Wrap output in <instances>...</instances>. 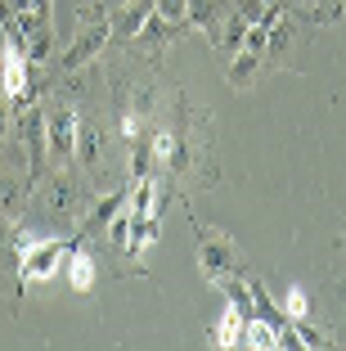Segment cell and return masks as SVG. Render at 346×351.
Listing matches in <instances>:
<instances>
[{
	"instance_id": "obj_6",
	"label": "cell",
	"mask_w": 346,
	"mask_h": 351,
	"mask_svg": "<svg viewBox=\"0 0 346 351\" xmlns=\"http://www.w3.org/2000/svg\"><path fill=\"white\" fill-rule=\"evenodd\" d=\"M63 275H68V289H72V293H95V279H99V270H95V257H90V252L72 243L68 257H63Z\"/></svg>"
},
{
	"instance_id": "obj_15",
	"label": "cell",
	"mask_w": 346,
	"mask_h": 351,
	"mask_svg": "<svg viewBox=\"0 0 346 351\" xmlns=\"http://www.w3.org/2000/svg\"><path fill=\"white\" fill-rule=\"evenodd\" d=\"M50 5H54V0H27V10H32L36 23H50Z\"/></svg>"
},
{
	"instance_id": "obj_4",
	"label": "cell",
	"mask_w": 346,
	"mask_h": 351,
	"mask_svg": "<svg viewBox=\"0 0 346 351\" xmlns=\"http://www.w3.org/2000/svg\"><path fill=\"white\" fill-rule=\"evenodd\" d=\"M112 41V27H108V19H99V23H86L82 27V36L63 50V59H59V68L63 73H77V68H86V63L95 59V54L103 50V45Z\"/></svg>"
},
{
	"instance_id": "obj_3",
	"label": "cell",
	"mask_w": 346,
	"mask_h": 351,
	"mask_svg": "<svg viewBox=\"0 0 346 351\" xmlns=\"http://www.w3.org/2000/svg\"><path fill=\"white\" fill-rule=\"evenodd\" d=\"M77 131H82V122H77L72 108H50L45 113V149L54 154V162L77 158Z\"/></svg>"
},
{
	"instance_id": "obj_9",
	"label": "cell",
	"mask_w": 346,
	"mask_h": 351,
	"mask_svg": "<svg viewBox=\"0 0 346 351\" xmlns=\"http://www.w3.org/2000/svg\"><path fill=\"white\" fill-rule=\"evenodd\" d=\"M126 198H131V189H122V194H108V198H103V203L90 212V221L82 226V234H99V230H103V226H108V221L126 207Z\"/></svg>"
},
{
	"instance_id": "obj_13",
	"label": "cell",
	"mask_w": 346,
	"mask_h": 351,
	"mask_svg": "<svg viewBox=\"0 0 346 351\" xmlns=\"http://www.w3.org/2000/svg\"><path fill=\"white\" fill-rule=\"evenodd\" d=\"M149 154H153V162H171V158H175V135L171 131H158L149 140Z\"/></svg>"
},
{
	"instance_id": "obj_14",
	"label": "cell",
	"mask_w": 346,
	"mask_h": 351,
	"mask_svg": "<svg viewBox=\"0 0 346 351\" xmlns=\"http://www.w3.org/2000/svg\"><path fill=\"white\" fill-rule=\"evenodd\" d=\"M50 207H59V212H68V207H72V194H68V180H54V189H50Z\"/></svg>"
},
{
	"instance_id": "obj_1",
	"label": "cell",
	"mask_w": 346,
	"mask_h": 351,
	"mask_svg": "<svg viewBox=\"0 0 346 351\" xmlns=\"http://www.w3.org/2000/svg\"><path fill=\"white\" fill-rule=\"evenodd\" d=\"M72 239H27V243H18V275L23 284H41V279H50L54 270L63 266V257H68Z\"/></svg>"
},
{
	"instance_id": "obj_8",
	"label": "cell",
	"mask_w": 346,
	"mask_h": 351,
	"mask_svg": "<svg viewBox=\"0 0 346 351\" xmlns=\"http://www.w3.org/2000/svg\"><path fill=\"white\" fill-rule=\"evenodd\" d=\"M243 342H247V347H265V351H275V347H284V333H279V324L247 315V324H243Z\"/></svg>"
},
{
	"instance_id": "obj_7",
	"label": "cell",
	"mask_w": 346,
	"mask_h": 351,
	"mask_svg": "<svg viewBox=\"0 0 346 351\" xmlns=\"http://www.w3.org/2000/svg\"><path fill=\"white\" fill-rule=\"evenodd\" d=\"M243 324H247L243 298H234L230 306H225V315L212 324V342H216V347H234V342H243Z\"/></svg>"
},
{
	"instance_id": "obj_12",
	"label": "cell",
	"mask_w": 346,
	"mask_h": 351,
	"mask_svg": "<svg viewBox=\"0 0 346 351\" xmlns=\"http://www.w3.org/2000/svg\"><path fill=\"white\" fill-rule=\"evenodd\" d=\"M275 306L284 311V320H288V324H301L306 315H310V302H306V293H301V289H288V293H284V302H275Z\"/></svg>"
},
{
	"instance_id": "obj_2",
	"label": "cell",
	"mask_w": 346,
	"mask_h": 351,
	"mask_svg": "<svg viewBox=\"0 0 346 351\" xmlns=\"http://www.w3.org/2000/svg\"><path fill=\"white\" fill-rule=\"evenodd\" d=\"M198 266H203V279H207V284H216V289H221L225 279H234L238 270H243V257H238L234 239L212 234V230H207V234L198 239Z\"/></svg>"
},
{
	"instance_id": "obj_10",
	"label": "cell",
	"mask_w": 346,
	"mask_h": 351,
	"mask_svg": "<svg viewBox=\"0 0 346 351\" xmlns=\"http://www.w3.org/2000/svg\"><path fill=\"white\" fill-rule=\"evenodd\" d=\"M50 54H54V32H50V23H36V27L27 32V59L45 63Z\"/></svg>"
},
{
	"instance_id": "obj_11",
	"label": "cell",
	"mask_w": 346,
	"mask_h": 351,
	"mask_svg": "<svg viewBox=\"0 0 346 351\" xmlns=\"http://www.w3.org/2000/svg\"><path fill=\"white\" fill-rule=\"evenodd\" d=\"M256 63H261V54H252V50H243V45H238L234 63H230V86H234V90H243V86H247V77L256 73Z\"/></svg>"
},
{
	"instance_id": "obj_5",
	"label": "cell",
	"mask_w": 346,
	"mask_h": 351,
	"mask_svg": "<svg viewBox=\"0 0 346 351\" xmlns=\"http://www.w3.org/2000/svg\"><path fill=\"white\" fill-rule=\"evenodd\" d=\"M149 19H153V0H126L117 14H108L112 41H135V36H144Z\"/></svg>"
},
{
	"instance_id": "obj_16",
	"label": "cell",
	"mask_w": 346,
	"mask_h": 351,
	"mask_svg": "<svg viewBox=\"0 0 346 351\" xmlns=\"http://www.w3.org/2000/svg\"><path fill=\"white\" fill-rule=\"evenodd\" d=\"M5 122H10V108H5V104H0V135H5Z\"/></svg>"
}]
</instances>
